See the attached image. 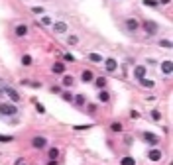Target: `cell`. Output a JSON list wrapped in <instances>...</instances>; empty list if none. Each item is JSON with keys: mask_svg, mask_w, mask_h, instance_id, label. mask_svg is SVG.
Here are the masks:
<instances>
[{"mask_svg": "<svg viewBox=\"0 0 173 165\" xmlns=\"http://www.w3.org/2000/svg\"><path fill=\"white\" fill-rule=\"evenodd\" d=\"M140 28L144 29L146 35H149V37L157 35V34H159V29H161V28H159V24H157V22H154V20H144V22L140 24Z\"/></svg>", "mask_w": 173, "mask_h": 165, "instance_id": "6da1fadb", "label": "cell"}, {"mask_svg": "<svg viewBox=\"0 0 173 165\" xmlns=\"http://www.w3.org/2000/svg\"><path fill=\"white\" fill-rule=\"evenodd\" d=\"M20 112V108L16 106L14 102H0V116H6V118H14Z\"/></svg>", "mask_w": 173, "mask_h": 165, "instance_id": "7a4b0ae2", "label": "cell"}, {"mask_svg": "<svg viewBox=\"0 0 173 165\" xmlns=\"http://www.w3.org/2000/svg\"><path fill=\"white\" fill-rule=\"evenodd\" d=\"M2 88H4V96H8V98H10V102L18 104V102L22 100V94L16 91V88H12V87H6V85H2Z\"/></svg>", "mask_w": 173, "mask_h": 165, "instance_id": "3957f363", "label": "cell"}, {"mask_svg": "<svg viewBox=\"0 0 173 165\" xmlns=\"http://www.w3.org/2000/svg\"><path fill=\"white\" fill-rule=\"evenodd\" d=\"M142 140H144L146 144H149L152 147H157L161 144V138L155 136V134H152V132H142Z\"/></svg>", "mask_w": 173, "mask_h": 165, "instance_id": "277c9868", "label": "cell"}, {"mask_svg": "<svg viewBox=\"0 0 173 165\" xmlns=\"http://www.w3.org/2000/svg\"><path fill=\"white\" fill-rule=\"evenodd\" d=\"M51 32L55 35H63V34L69 32V26H67V22H53L51 24Z\"/></svg>", "mask_w": 173, "mask_h": 165, "instance_id": "5b68a950", "label": "cell"}, {"mask_svg": "<svg viewBox=\"0 0 173 165\" xmlns=\"http://www.w3.org/2000/svg\"><path fill=\"white\" fill-rule=\"evenodd\" d=\"M47 144H49V141H47L46 136H34L32 138V147L34 149H46Z\"/></svg>", "mask_w": 173, "mask_h": 165, "instance_id": "8992f818", "label": "cell"}, {"mask_svg": "<svg viewBox=\"0 0 173 165\" xmlns=\"http://www.w3.org/2000/svg\"><path fill=\"white\" fill-rule=\"evenodd\" d=\"M148 159L152 161V163L161 161V159H163V152H161V149H157V147H152V149L148 152Z\"/></svg>", "mask_w": 173, "mask_h": 165, "instance_id": "52a82bcc", "label": "cell"}, {"mask_svg": "<svg viewBox=\"0 0 173 165\" xmlns=\"http://www.w3.org/2000/svg\"><path fill=\"white\" fill-rule=\"evenodd\" d=\"M104 71L106 73H116V69H118V61L114 57H108V59H104Z\"/></svg>", "mask_w": 173, "mask_h": 165, "instance_id": "ba28073f", "label": "cell"}, {"mask_svg": "<svg viewBox=\"0 0 173 165\" xmlns=\"http://www.w3.org/2000/svg\"><path fill=\"white\" fill-rule=\"evenodd\" d=\"M124 26H126V29H128L130 34H136L138 29H140V22H138L136 18H128V20L124 22Z\"/></svg>", "mask_w": 173, "mask_h": 165, "instance_id": "9c48e42d", "label": "cell"}, {"mask_svg": "<svg viewBox=\"0 0 173 165\" xmlns=\"http://www.w3.org/2000/svg\"><path fill=\"white\" fill-rule=\"evenodd\" d=\"M146 75H148V67L146 65H136V67H134V79H136V81L144 79Z\"/></svg>", "mask_w": 173, "mask_h": 165, "instance_id": "30bf717a", "label": "cell"}, {"mask_svg": "<svg viewBox=\"0 0 173 165\" xmlns=\"http://www.w3.org/2000/svg\"><path fill=\"white\" fill-rule=\"evenodd\" d=\"M73 85H75V77H73V75H69V73H63L61 75V87L71 88Z\"/></svg>", "mask_w": 173, "mask_h": 165, "instance_id": "8fae6325", "label": "cell"}, {"mask_svg": "<svg viewBox=\"0 0 173 165\" xmlns=\"http://www.w3.org/2000/svg\"><path fill=\"white\" fill-rule=\"evenodd\" d=\"M51 73L53 75H63V73H67V65L63 61H57V63L51 65Z\"/></svg>", "mask_w": 173, "mask_h": 165, "instance_id": "7c38bea8", "label": "cell"}, {"mask_svg": "<svg viewBox=\"0 0 173 165\" xmlns=\"http://www.w3.org/2000/svg\"><path fill=\"white\" fill-rule=\"evenodd\" d=\"M28 32H30V28L26 24H18L16 28H14V35H16V37H26Z\"/></svg>", "mask_w": 173, "mask_h": 165, "instance_id": "4fadbf2b", "label": "cell"}, {"mask_svg": "<svg viewBox=\"0 0 173 165\" xmlns=\"http://www.w3.org/2000/svg\"><path fill=\"white\" fill-rule=\"evenodd\" d=\"M73 104H75L77 108H85L87 96H85V94H73Z\"/></svg>", "mask_w": 173, "mask_h": 165, "instance_id": "5bb4252c", "label": "cell"}, {"mask_svg": "<svg viewBox=\"0 0 173 165\" xmlns=\"http://www.w3.org/2000/svg\"><path fill=\"white\" fill-rule=\"evenodd\" d=\"M110 98H112V94L106 91V88H100V91H99V102L100 104H108Z\"/></svg>", "mask_w": 173, "mask_h": 165, "instance_id": "9a60e30c", "label": "cell"}, {"mask_svg": "<svg viewBox=\"0 0 173 165\" xmlns=\"http://www.w3.org/2000/svg\"><path fill=\"white\" fill-rule=\"evenodd\" d=\"M81 81H83V82H93V81H95V73H93L91 69L81 71Z\"/></svg>", "mask_w": 173, "mask_h": 165, "instance_id": "2e32d148", "label": "cell"}, {"mask_svg": "<svg viewBox=\"0 0 173 165\" xmlns=\"http://www.w3.org/2000/svg\"><path fill=\"white\" fill-rule=\"evenodd\" d=\"M95 87H96V91H100V88H106V85H108V81H106V77H95Z\"/></svg>", "mask_w": 173, "mask_h": 165, "instance_id": "e0dca14e", "label": "cell"}, {"mask_svg": "<svg viewBox=\"0 0 173 165\" xmlns=\"http://www.w3.org/2000/svg\"><path fill=\"white\" fill-rule=\"evenodd\" d=\"M87 57H89V61H91V63H99V65L104 61V57H102L100 53H96V51H93V53H89Z\"/></svg>", "mask_w": 173, "mask_h": 165, "instance_id": "ac0fdd59", "label": "cell"}, {"mask_svg": "<svg viewBox=\"0 0 173 165\" xmlns=\"http://www.w3.org/2000/svg\"><path fill=\"white\" fill-rule=\"evenodd\" d=\"M159 69H161L163 75H171V71H173V63H171V61H163V63L159 65Z\"/></svg>", "mask_w": 173, "mask_h": 165, "instance_id": "d6986e66", "label": "cell"}, {"mask_svg": "<svg viewBox=\"0 0 173 165\" xmlns=\"http://www.w3.org/2000/svg\"><path fill=\"white\" fill-rule=\"evenodd\" d=\"M20 63H22V67H32L34 65V57L28 55V53H24V55H22V59H20Z\"/></svg>", "mask_w": 173, "mask_h": 165, "instance_id": "ffe728a7", "label": "cell"}, {"mask_svg": "<svg viewBox=\"0 0 173 165\" xmlns=\"http://www.w3.org/2000/svg\"><path fill=\"white\" fill-rule=\"evenodd\" d=\"M40 24H41V26H46V28H51L53 20H51V16H47V14H41V16H40Z\"/></svg>", "mask_w": 173, "mask_h": 165, "instance_id": "44dd1931", "label": "cell"}, {"mask_svg": "<svg viewBox=\"0 0 173 165\" xmlns=\"http://www.w3.org/2000/svg\"><path fill=\"white\" fill-rule=\"evenodd\" d=\"M138 82H140V85L144 87V88H154V87H155V81H152V79H148V77H144V79H140Z\"/></svg>", "mask_w": 173, "mask_h": 165, "instance_id": "7402d4cb", "label": "cell"}, {"mask_svg": "<svg viewBox=\"0 0 173 165\" xmlns=\"http://www.w3.org/2000/svg\"><path fill=\"white\" fill-rule=\"evenodd\" d=\"M110 132H114V134H122V132H124L122 122H112V124H110Z\"/></svg>", "mask_w": 173, "mask_h": 165, "instance_id": "603a6c76", "label": "cell"}, {"mask_svg": "<svg viewBox=\"0 0 173 165\" xmlns=\"http://www.w3.org/2000/svg\"><path fill=\"white\" fill-rule=\"evenodd\" d=\"M149 116H152L154 122H161V110H157V108L149 110Z\"/></svg>", "mask_w": 173, "mask_h": 165, "instance_id": "cb8c5ba5", "label": "cell"}, {"mask_svg": "<svg viewBox=\"0 0 173 165\" xmlns=\"http://www.w3.org/2000/svg\"><path fill=\"white\" fill-rule=\"evenodd\" d=\"M120 165H136V159H134L132 155H124L122 159H120Z\"/></svg>", "mask_w": 173, "mask_h": 165, "instance_id": "d4e9b609", "label": "cell"}, {"mask_svg": "<svg viewBox=\"0 0 173 165\" xmlns=\"http://www.w3.org/2000/svg\"><path fill=\"white\" fill-rule=\"evenodd\" d=\"M77 43H79V35H75V34L67 35V45H77Z\"/></svg>", "mask_w": 173, "mask_h": 165, "instance_id": "484cf974", "label": "cell"}, {"mask_svg": "<svg viewBox=\"0 0 173 165\" xmlns=\"http://www.w3.org/2000/svg\"><path fill=\"white\" fill-rule=\"evenodd\" d=\"M61 94V98L65 100V102H73V93L69 91V88H67V91H63V93H59Z\"/></svg>", "mask_w": 173, "mask_h": 165, "instance_id": "4316f807", "label": "cell"}, {"mask_svg": "<svg viewBox=\"0 0 173 165\" xmlns=\"http://www.w3.org/2000/svg\"><path fill=\"white\" fill-rule=\"evenodd\" d=\"M85 114H89V116H95L96 114V104H85Z\"/></svg>", "mask_w": 173, "mask_h": 165, "instance_id": "83f0119b", "label": "cell"}, {"mask_svg": "<svg viewBox=\"0 0 173 165\" xmlns=\"http://www.w3.org/2000/svg\"><path fill=\"white\" fill-rule=\"evenodd\" d=\"M47 155H49V159H57V157H59V149L57 147H49L47 149Z\"/></svg>", "mask_w": 173, "mask_h": 165, "instance_id": "f1b7e54d", "label": "cell"}, {"mask_svg": "<svg viewBox=\"0 0 173 165\" xmlns=\"http://www.w3.org/2000/svg\"><path fill=\"white\" fill-rule=\"evenodd\" d=\"M34 106H35V110H37V114H46V106H43L41 102H37L35 98H34Z\"/></svg>", "mask_w": 173, "mask_h": 165, "instance_id": "f546056e", "label": "cell"}, {"mask_svg": "<svg viewBox=\"0 0 173 165\" xmlns=\"http://www.w3.org/2000/svg\"><path fill=\"white\" fill-rule=\"evenodd\" d=\"M144 6H148V8H159V2L157 0H144Z\"/></svg>", "mask_w": 173, "mask_h": 165, "instance_id": "4dcf8cb0", "label": "cell"}, {"mask_svg": "<svg viewBox=\"0 0 173 165\" xmlns=\"http://www.w3.org/2000/svg\"><path fill=\"white\" fill-rule=\"evenodd\" d=\"M157 43H159V47H163V49H171V41L169 40H159Z\"/></svg>", "mask_w": 173, "mask_h": 165, "instance_id": "1f68e13d", "label": "cell"}, {"mask_svg": "<svg viewBox=\"0 0 173 165\" xmlns=\"http://www.w3.org/2000/svg\"><path fill=\"white\" fill-rule=\"evenodd\" d=\"M89 128H93L91 124H83V126H73V130H77V132H81V130H89Z\"/></svg>", "mask_w": 173, "mask_h": 165, "instance_id": "d6a6232c", "label": "cell"}, {"mask_svg": "<svg viewBox=\"0 0 173 165\" xmlns=\"http://www.w3.org/2000/svg\"><path fill=\"white\" fill-rule=\"evenodd\" d=\"M32 12L37 14V16H41V14H43V8H41V6H32Z\"/></svg>", "mask_w": 173, "mask_h": 165, "instance_id": "836d02e7", "label": "cell"}, {"mask_svg": "<svg viewBox=\"0 0 173 165\" xmlns=\"http://www.w3.org/2000/svg\"><path fill=\"white\" fill-rule=\"evenodd\" d=\"M0 141L8 144V141H14V138H12V136H2V134H0Z\"/></svg>", "mask_w": 173, "mask_h": 165, "instance_id": "e575fe53", "label": "cell"}, {"mask_svg": "<svg viewBox=\"0 0 173 165\" xmlns=\"http://www.w3.org/2000/svg\"><path fill=\"white\" fill-rule=\"evenodd\" d=\"M134 144V138L132 136H124V146H132Z\"/></svg>", "mask_w": 173, "mask_h": 165, "instance_id": "d590c367", "label": "cell"}, {"mask_svg": "<svg viewBox=\"0 0 173 165\" xmlns=\"http://www.w3.org/2000/svg\"><path fill=\"white\" fill-rule=\"evenodd\" d=\"M63 59H65V61H69V63H73V61H75V57H73L71 53H65V55H63Z\"/></svg>", "mask_w": 173, "mask_h": 165, "instance_id": "8d00e7d4", "label": "cell"}, {"mask_svg": "<svg viewBox=\"0 0 173 165\" xmlns=\"http://www.w3.org/2000/svg\"><path fill=\"white\" fill-rule=\"evenodd\" d=\"M51 93L59 94V93H61V87H59V85H53V87H51Z\"/></svg>", "mask_w": 173, "mask_h": 165, "instance_id": "74e56055", "label": "cell"}, {"mask_svg": "<svg viewBox=\"0 0 173 165\" xmlns=\"http://www.w3.org/2000/svg\"><path fill=\"white\" fill-rule=\"evenodd\" d=\"M30 87H34V88H40V87H41V82H40V81H34V82H30Z\"/></svg>", "mask_w": 173, "mask_h": 165, "instance_id": "f35d334b", "label": "cell"}, {"mask_svg": "<svg viewBox=\"0 0 173 165\" xmlns=\"http://www.w3.org/2000/svg\"><path fill=\"white\" fill-rule=\"evenodd\" d=\"M159 4H163V6H167V4H171V0H157Z\"/></svg>", "mask_w": 173, "mask_h": 165, "instance_id": "ab89813d", "label": "cell"}, {"mask_svg": "<svg viewBox=\"0 0 173 165\" xmlns=\"http://www.w3.org/2000/svg\"><path fill=\"white\" fill-rule=\"evenodd\" d=\"M132 118H134V120H138V118H140V114H138L136 110H132Z\"/></svg>", "mask_w": 173, "mask_h": 165, "instance_id": "60d3db41", "label": "cell"}, {"mask_svg": "<svg viewBox=\"0 0 173 165\" xmlns=\"http://www.w3.org/2000/svg\"><path fill=\"white\" fill-rule=\"evenodd\" d=\"M47 165H59V161H57V159H49V163H47Z\"/></svg>", "mask_w": 173, "mask_h": 165, "instance_id": "b9f144b4", "label": "cell"}, {"mask_svg": "<svg viewBox=\"0 0 173 165\" xmlns=\"http://www.w3.org/2000/svg\"><path fill=\"white\" fill-rule=\"evenodd\" d=\"M2 96H4V88L0 87V98H2Z\"/></svg>", "mask_w": 173, "mask_h": 165, "instance_id": "7bdbcfd3", "label": "cell"}, {"mask_svg": "<svg viewBox=\"0 0 173 165\" xmlns=\"http://www.w3.org/2000/svg\"><path fill=\"white\" fill-rule=\"evenodd\" d=\"M0 85H2V79H0Z\"/></svg>", "mask_w": 173, "mask_h": 165, "instance_id": "ee69618b", "label": "cell"}, {"mask_svg": "<svg viewBox=\"0 0 173 165\" xmlns=\"http://www.w3.org/2000/svg\"><path fill=\"white\" fill-rule=\"evenodd\" d=\"M22 165H24V163H22Z\"/></svg>", "mask_w": 173, "mask_h": 165, "instance_id": "f6af8a7d", "label": "cell"}]
</instances>
